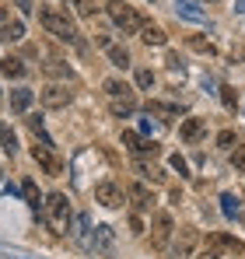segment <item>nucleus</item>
I'll list each match as a JSON object with an SVG mask.
<instances>
[{"label": "nucleus", "mask_w": 245, "mask_h": 259, "mask_svg": "<svg viewBox=\"0 0 245 259\" xmlns=\"http://www.w3.org/2000/svg\"><path fill=\"white\" fill-rule=\"evenodd\" d=\"M39 25L49 32V35H56L60 42H74V46H84L77 39V28H74V21L67 18V11H60V7H53V4H39Z\"/></svg>", "instance_id": "1"}, {"label": "nucleus", "mask_w": 245, "mask_h": 259, "mask_svg": "<svg viewBox=\"0 0 245 259\" xmlns=\"http://www.w3.org/2000/svg\"><path fill=\"white\" fill-rule=\"evenodd\" d=\"M42 210H46V224H49V231H53V235H63V231H67L70 203H67V196H63V193H49V196H46V203H42Z\"/></svg>", "instance_id": "2"}, {"label": "nucleus", "mask_w": 245, "mask_h": 259, "mask_svg": "<svg viewBox=\"0 0 245 259\" xmlns=\"http://www.w3.org/2000/svg\"><path fill=\"white\" fill-rule=\"evenodd\" d=\"M105 14H109V21L123 28V35H130V32H140V14L130 7V4H123V0H112V4H105Z\"/></svg>", "instance_id": "3"}, {"label": "nucleus", "mask_w": 245, "mask_h": 259, "mask_svg": "<svg viewBox=\"0 0 245 259\" xmlns=\"http://www.w3.org/2000/svg\"><path fill=\"white\" fill-rule=\"evenodd\" d=\"M207 252H214V256L221 259V256H238L242 252V242L238 238H231V235H224V231H214V235H207V245H203Z\"/></svg>", "instance_id": "4"}, {"label": "nucleus", "mask_w": 245, "mask_h": 259, "mask_svg": "<svg viewBox=\"0 0 245 259\" xmlns=\"http://www.w3.org/2000/svg\"><path fill=\"white\" fill-rule=\"evenodd\" d=\"M172 231H175L172 214H168V210H158V214H154V224H151V242H154V249H165V245H168Z\"/></svg>", "instance_id": "5"}, {"label": "nucleus", "mask_w": 245, "mask_h": 259, "mask_svg": "<svg viewBox=\"0 0 245 259\" xmlns=\"http://www.w3.org/2000/svg\"><path fill=\"white\" fill-rule=\"evenodd\" d=\"M70 102H74V91H67L63 84H49L42 91V105L46 109H67Z\"/></svg>", "instance_id": "6"}, {"label": "nucleus", "mask_w": 245, "mask_h": 259, "mask_svg": "<svg viewBox=\"0 0 245 259\" xmlns=\"http://www.w3.org/2000/svg\"><path fill=\"white\" fill-rule=\"evenodd\" d=\"M95 200H98L102 207H123V189L112 179H105V182L95 186Z\"/></svg>", "instance_id": "7"}, {"label": "nucleus", "mask_w": 245, "mask_h": 259, "mask_svg": "<svg viewBox=\"0 0 245 259\" xmlns=\"http://www.w3.org/2000/svg\"><path fill=\"white\" fill-rule=\"evenodd\" d=\"M70 235H74V242H77L81 249H95V231H91V217H88V214H77V217H74Z\"/></svg>", "instance_id": "8"}, {"label": "nucleus", "mask_w": 245, "mask_h": 259, "mask_svg": "<svg viewBox=\"0 0 245 259\" xmlns=\"http://www.w3.org/2000/svg\"><path fill=\"white\" fill-rule=\"evenodd\" d=\"M32 158H35L49 175H60V172H63V161L53 154V147H39V144H35V147H32Z\"/></svg>", "instance_id": "9"}, {"label": "nucleus", "mask_w": 245, "mask_h": 259, "mask_svg": "<svg viewBox=\"0 0 245 259\" xmlns=\"http://www.w3.org/2000/svg\"><path fill=\"white\" fill-rule=\"evenodd\" d=\"M175 14L182 21H193V25H207V11H200L193 0H175Z\"/></svg>", "instance_id": "10"}, {"label": "nucleus", "mask_w": 245, "mask_h": 259, "mask_svg": "<svg viewBox=\"0 0 245 259\" xmlns=\"http://www.w3.org/2000/svg\"><path fill=\"white\" fill-rule=\"evenodd\" d=\"M126 196L133 200V207H137V210H151V207H154V193H151L144 182H133Z\"/></svg>", "instance_id": "11"}, {"label": "nucleus", "mask_w": 245, "mask_h": 259, "mask_svg": "<svg viewBox=\"0 0 245 259\" xmlns=\"http://www.w3.org/2000/svg\"><path fill=\"white\" fill-rule=\"evenodd\" d=\"M186 109L182 105H172V102H147V116H161V123L168 119H179Z\"/></svg>", "instance_id": "12"}, {"label": "nucleus", "mask_w": 245, "mask_h": 259, "mask_svg": "<svg viewBox=\"0 0 245 259\" xmlns=\"http://www.w3.org/2000/svg\"><path fill=\"white\" fill-rule=\"evenodd\" d=\"M203 133H207V119H186V123L179 126V137H182V144H196Z\"/></svg>", "instance_id": "13"}, {"label": "nucleus", "mask_w": 245, "mask_h": 259, "mask_svg": "<svg viewBox=\"0 0 245 259\" xmlns=\"http://www.w3.org/2000/svg\"><path fill=\"white\" fill-rule=\"evenodd\" d=\"M196 238H200V235H196L193 228L179 231V242H175V249H172V252H175V259H186V256H189V252H193V245H196Z\"/></svg>", "instance_id": "14"}, {"label": "nucleus", "mask_w": 245, "mask_h": 259, "mask_svg": "<svg viewBox=\"0 0 245 259\" xmlns=\"http://www.w3.org/2000/svg\"><path fill=\"white\" fill-rule=\"evenodd\" d=\"M0 39H4V42H21V39H25V21H18V18L4 21V25H0Z\"/></svg>", "instance_id": "15"}, {"label": "nucleus", "mask_w": 245, "mask_h": 259, "mask_svg": "<svg viewBox=\"0 0 245 259\" xmlns=\"http://www.w3.org/2000/svg\"><path fill=\"white\" fill-rule=\"evenodd\" d=\"M32 102H35V91H28V88L11 91V109H14V112H28V109H32Z\"/></svg>", "instance_id": "16"}, {"label": "nucleus", "mask_w": 245, "mask_h": 259, "mask_svg": "<svg viewBox=\"0 0 245 259\" xmlns=\"http://www.w3.org/2000/svg\"><path fill=\"white\" fill-rule=\"evenodd\" d=\"M21 196H25V203L32 207V214H39V210H42V196H39V186H35L32 179H25V182H21Z\"/></svg>", "instance_id": "17"}, {"label": "nucleus", "mask_w": 245, "mask_h": 259, "mask_svg": "<svg viewBox=\"0 0 245 259\" xmlns=\"http://www.w3.org/2000/svg\"><path fill=\"white\" fill-rule=\"evenodd\" d=\"M109 109H112V116H130V112L137 109V98H133V95H119V98H109Z\"/></svg>", "instance_id": "18"}, {"label": "nucleus", "mask_w": 245, "mask_h": 259, "mask_svg": "<svg viewBox=\"0 0 245 259\" xmlns=\"http://www.w3.org/2000/svg\"><path fill=\"white\" fill-rule=\"evenodd\" d=\"M105 56H109V63H112V67H123V70L130 67V53H126L123 46H116V42L105 46Z\"/></svg>", "instance_id": "19"}, {"label": "nucleus", "mask_w": 245, "mask_h": 259, "mask_svg": "<svg viewBox=\"0 0 245 259\" xmlns=\"http://www.w3.org/2000/svg\"><path fill=\"white\" fill-rule=\"evenodd\" d=\"M140 39H144L147 46H165V32L158 28V25L144 21V25H140Z\"/></svg>", "instance_id": "20"}, {"label": "nucleus", "mask_w": 245, "mask_h": 259, "mask_svg": "<svg viewBox=\"0 0 245 259\" xmlns=\"http://www.w3.org/2000/svg\"><path fill=\"white\" fill-rule=\"evenodd\" d=\"M0 74H4V77H25V63L14 60V56H4V60H0Z\"/></svg>", "instance_id": "21"}, {"label": "nucleus", "mask_w": 245, "mask_h": 259, "mask_svg": "<svg viewBox=\"0 0 245 259\" xmlns=\"http://www.w3.org/2000/svg\"><path fill=\"white\" fill-rule=\"evenodd\" d=\"M95 249H98V252H109V249H112V228H109V224H98V228H95Z\"/></svg>", "instance_id": "22"}, {"label": "nucleus", "mask_w": 245, "mask_h": 259, "mask_svg": "<svg viewBox=\"0 0 245 259\" xmlns=\"http://www.w3.org/2000/svg\"><path fill=\"white\" fill-rule=\"evenodd\" d=\"M0 147L7 154H18V137H14V130L7 126V123H0Z\"/></svg>", "instance_id": "23"}, {"label": "nucleus", "mask_w": 245, "mask_h": 259, "mask_svg": "<svg viewBox=\"0 0 245 259\" xmlns=\"http://www.w3.org/2000/svg\"><path fill=\"white\" fill-rule=\"evenodd\" d=\"M105 95H109V98H119V95H133V91H130V84H126V81H116V77H109V81H105Z\"/></svg>", "instance_id": "24"}, {"label": "nucleus", "mask_w": 245, "mask_h": 259, "mask_svg": "<svg viewBox=\"0 0 245 259\" xmlns=\"http://www.w3.org/2000/svg\"><path fill=\"white\" fill-rule=\"evenodd\" d=\"M221 214L238 217V200H235V193H221Z\"/></svg>", "instance_id": "25"}, {"label": "nucleus", "mask_w": 245, "mask_h": 259, "mask_svg": "<svg viewBox=\"0 0 245 259\" xmlns=\"http://www.w3.org/2000/svg\"><path fill=\"white\" fill-rule=\"evenodd\" d=\"M46 74H49V77H74V70H70L67 63H60V60L46 63Z\"/></svg>", "instance_id": "26"}, {"label": "nucleus", "mask_w": 245, "mask_h": 259, "mask_svg": "<svg viewBox=\"0 0 245 259\" xmlns=\"http://www.w3.org/2000/svg\"><path fill=\"white\" fill-rule=\"evenodd\" d=\"M217 147H224V151H235V147H238V137H235L231 130H221V133H217Z\"/></svg>", "instance_id": "27"}, {"label": "nucleus", "mask_w": 245, "mask_h": 259, "mask_svg": "<svg viewBox=\"0 0 245 259\" xmlns=\"http://www.w3.org/2000/svg\"><path fill=\"white\" fill-rule=\"evenodd\" d=\"M137 88H144V91H147V88H154V74H151L147 67H140V70H137Z\"/></svg>", "instance_id": "28"}, {"label": "nucleus", "mask_w": 245, "mask_h": 259, "mask_svg": "<svg viewBox=\"0 0 245 259\" xmlns=\"http://www.w3.org/2000/svg\"><path fill=\"white\" fill-rule=\"evenodd\" d=\"M137 172L144 175V179H161V172H158V168H154V165H147V161H144V158H137Z\"/></svg>", "instance_id": "29"}, {"label": "nucleus", "mask_w": 245, "mask_h": 259, "mask_svg": "<svg viewBox=\"0 0 245 259\" xmlns=\"http://www.w3.org/2000/svg\"><path fill=\"white\" fill-rule=\"evenodd\" d=\"M231 165H235V172H245V144H238L231 151Z\"/></svg>", "instance_id": "30"}, {"label": "nucleus", "mask_w": 245, "mask_h": 259, "mask_svg": "<svg viewBox=\"0 0 245 259\" xmlns=\"http://www.w3.org/2000/svg\"><path fill=\"white\" fill-rule=\"evenodd\" d=\"M158 130H161V119H151V116H144V119H140V133H151V137H154Z\"/></svg>", "instance_id": "31"}, {"label": "nucleus", "mask_w": 245, "mask_h": 259, "mask_svg": "<svg viewBox=\"0 0 245 259\" xmlns=\"http://www.w3.org/2000/svg\"><path fill=\"white\" fill-rule=\"evenodd\" d=\"M168 70H172L175 77H186V67H182V60H179V53H172V56H168Z\"/></svg>", "instance_id": "32"}, {"label": "nucleus", "mask_w": 245, "mask_h": 259, "mask_svg": "<svg viewBox=\"0 0 245 259\" xmlns=\"http://www.w3.org/2000/svg\"><path fill=\"white\" fill-rule=\"evenodd\" d=\"M221 102H224V109H235V105H238V98H235V88H221Z\"/></svg>", "instance_id": "33"}, {"label": "nucleus", "mask_w": 245, "mask_h": 259, "mask_svg": "<svg viewBox=\"0 0 245 259\" xmlns=\"http://www.w3.org/2000/svg\"><path fill=\"white\" fill-rule=\"evenodd\" d=\"M168 165H172L179 175H189V165H186V158H182V154H172V158H168Z\"/></svg>", "instance_id": "34"}, {"label": "nucleus", "mask_w": 245, "mask_h": 259, "mask_svg": "<svg viewBox=\"0 0 245 259\" xmlns=\"http://www.w3.org/2000/svg\"><path fill=\"white\" fill-rule=\"evenodd\" d=\"M189 46L196 49V53H207V56H214L217 49H214V42H207V39H189Z\"/></svg>", "instance_id": "35"}, {"label": "nucleus", "mask_w": 245, "mask_h": 259, "mask_svg": "<svg viewBox=\"0 0 245 259\" xmlns=\"http://www.w3.org/2000/svg\"><path fill=\"white\" fill-rule=\"evenodd\" d=\"M74 7H77L81 18H91V14H95V4H91V0H74Z\"/></svg>", "instance_id": "36"}, {"label": "nucleus", "mask_w": 245, "mask_h": 259, "mask_svg": "<svg viewBox=\"0 0 245 259\" xmlns=\"http://www.w3.org/2000/svg\"><path fill=\"white\" fill-rule=\"evenodd\" d=\"M14 4H18V11H21V14H32V11H35V7H32V0H14Z\"/></svg>", "instance_id": "37"}, {"label": "nucleus", "mask_w": 245, "mask_h": 259, "mask_svg": "<svg viewBox=\"0 0 245 259\" xmlns=\"http://www.w3.org/2000/svg\"><path fill=\"white\" fill-rule=\"evenodd\" d=\"M4 21H11V11H7V7H0V25H4Z\"/></svg>", "instance_id": "38"}, {"label": "nucleus", "mask_w": 245, "mask_h": 259, "mask_svg": "<svg viewBox=\"0 0 245 259\" xmlns=\"http://www.w3.org/2000/svg\"><path fill=\"white\" fill-rule=\"evenodd\" d=\"M235 14H245V0H235Z\"/></svg>", "instance_id": "39"}, {"label": "nucleus", "mask_w": 245, "mask_h": 259, "mask_svg": "<svg viewBox=\"0 0 245 259\" xmlns=\"http://www.w3.org/2000/svg\"><path fill=\"white\" fill-rule=\"evenodd\" d=\"M200 259H217V256H214V252H207V249H203V252H200Z\"/></svg>", "instance_id": "40"}, {"label": "nucleus", "mask_w": 245, "mask_h": 259, "mask_svg": "<svg viewBox=\"0 0 245 259\" xmlns=\"http://www.w3.org/2000/svg\"><path fill=\"white\" fill-rule=\"evenodd\" d=\"M242 60H245V49H242Z\"/></svg>", "instance_id": "41"}, {"label": "nucleus", "mask_w": 245, "mask_h": 259, "mask_svg": "<svg viewBox=\"0 0 245 259\" xmlns=\"http://www.w3.org/2000/svg\"><path fill=\"white\" fill-rule=\"evenodd\" d=\"M0 179H4V172H0Z\"/></svg>", "instance_id": "42"}]
</instances>
